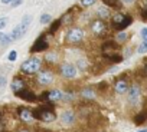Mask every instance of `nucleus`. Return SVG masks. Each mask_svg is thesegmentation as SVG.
<instances>
[{
    "label": "nucleus",
    "mask_w": 147,
    "mask_h": 132,
    "mask_svg": "<svg viewBox=\"0 0 147 132\" xmlns=\"http://www.w3.org/2000/svg\"><path fill=\"white\" fill-rule=\"evenodd\" d=\"M51 20H52L51 15H42L40 16V23L42 25H48V23H51Z\"/></svg>",
    "instance_id": "nucleus-27"
},
{
    "label": "nucleus",
    "mask_w": 147,
    "mask_h": 132,
    "mask_svg": "<svg viewBox=\"0 0 147 132\" xmlns=\"http://www.w3.org/2000/svg\"><path fill=\"white\" fill-rule=\"evenodd\" d=\"M12 42V37L5 35V33H0V45H3V46H7L9 43Z\"/></svg>",
    "instance_id": "nucleus-24"
},
{
    "label": "nucleus",
    "mask_w": 147,
    "mask_h": 132,
    "mask_svg": "<svg viewBox=\"0 0 147 132\" xmlns=\"http://www.w3.org/2000/svg\"><path fill=\"white\" fill-rule=\"evenodd\" d=\"M102 57L104 59H107L110 63H120L121 60H123V56L120 55V53H117V52H113V53H102Z\"/></svg>",
    "instance_id": "nucleus-16"
},
{
    "label": "nucleus",
    "mask_w": 147,
    "mask_h": 132,
    "mask_svg": "<svg viewBox=\"0 0 147 132\" xmlns=\"http://www.w3.org/2000/svg\"><path fill=\"white\" fill-rule=\"evenodd\" d=\"M52 108H53L52 103H51V102H46L43 106L36 108V109L32 111V112H33V118L38 119V121L46 122V123L53 122V121L56 119V115H55V112L52 111Z\"/></svg>",
    "instance_id": "nucleus-1"
},
{
    "label": "nucleus",
    "mask_w": 147,
    "mask_h": 132,
    "mask_svg": "<svg viewBox=\"0 0 147 132\" xmlns=\"http://www.w3.org/2000/svg\"><path fill=\"white\" fill-rule=\"evenodd\" d=\"M128 89H130V86H128V82H127L125 78H120V79H117V82L114 83V91H115L118 95H123V93L128 92Z\"/></svg>",
    "instance_id": "nucleus-9"
},
{
    "label": "nucleus",
    "mask_w": 147,
    "mask_h": 132,
    "mask_svg": "<svg viewBox=\"0 0 147 132\" xmlns=\"http://www.w3.org/2000/svg\"><path fill=\"white\" fill-rule=\"evenodd\" d=\"M61 122H62L63 125H72L74 122H75V112L71 111V109L65 111V112L61 115Z\"/></svg>",
    "instance_id": "nucleus-13"
},
{
    "label": "nucleus",
    "mask_w": 147,
    "mask_h": 132,
    "mask_svg": "<svg viewBox=\"0 0 147 132\" xmlns=\"http://www.w3.org/2000/svg\"><path fill=\"white\" fill-rule=\"evenodd\" d=\"M18 113H19V118L23 121V122H32L35 118H33V112L30 111V109H28V108H19L18 109Z\"/></svg>",
    "instance_id": "nucleus-12"
},
{
    "label": "nucleus",
    "mask_w": 147,
    "mask_h": 132,
    "mask_svg": "<svg viewBox=\"0 0 147 132\" xmlns=\"http://www.w3.org/2000/svg\"><path fill=\"white\" fill-rule=\"evenodd\" d=\"M29 23H30V17H29V16H26V17L23 19V22H22L20 25H18V26L13 29V32H12L10 37H12L13 40L20 39V37L25 35V32H26V29H28V25H29Z\"/></svg>",
    "instance_id": "nucleus-3"
},
{
    "label": "nucleus",
    "mask_w": 147,
    "mask_h": 132,
    "mask_svg": "<svg viewBox=\"0 0 147 132\" xmlns=\"http://www.w3.org/2000/svg\"><path fill=\"white\" fill-rule=\"evenodd\" d=\"M40 66H42V60L39 57H30V59H28L26 62L22 63L20 71L26 75H33L40 69Z\"/></svg>",
    "instance_id": "nucleus-2"
},
{
    "label": "nucleus",
    "mask_w": 147,
    "mask_h": 132,
    "mask_svg": "<svg viewBox=\"0 0 147 132\" xmlns=\"http://www.w3.org/2000/svg\"><path fill=\"white\" fill-rule=\"evenodd\" d=\"M48 47H49V43H48V40H46V36H45V35H42V36H39V37L36 39V42H35V43H33V46L30 47V52H32V53L45 52Z\"/></svg>",
    "instance_id": "nucleus-5"
},
{
    "label": "nucleus",
    "mask_w": 147,
    "mask_h": 132,
    "mask_svg": "<svg viewBox=\"0 0 147 132\" xmlns=\"http://www.w3.org/2000/svg\"><path fill=\"white\" fill-rule=\"evenodd\" d=\"M78 68L81 71H85L87 69V62L85 60H78Z\"/></svg>",
    "instance_id": "nucleus-30"
},
{
    "label": "nucleus",
    "mask_w": 147,
    "mask_h": 132,
    "mask_svg": "<svg viewBox=\"0 0 147 132\" xmlns=\"http://www.w3.org/2000/svg\"><path fill=\"white\" fill-rule=\"evenodd\" d=\"M19 132H30V131H28V129H20Z\"/></svg>",
    "instance_id": "nucleus-43"
},
{
    "label": "nucleus",
    "mask_w": 147,
    "mask_h": 132,
    "mask_svg": "<svg viewBox=\"0 0 147 132\" xmlns=\"http://www.w3.org/2000/svg\"><path fill=\"white\" fill-rule=\"evenodd\" d=\"M45 60L49 62V63H55V62L58 60V55H56L55 52H51V53H48V55L45 56Z\"/></svg>",
    "instance_id": "nucleus-25"
},
{
    "label": "nucleus",
    "mask_w": 147,
    "mask_h": 132,
    "mask_svg": "<svg viewBox=\"0 0 147 132\" xmlns=\"http://www.w3.org/2000/svg\"><path fill=\"white\" fill-rule=\"evenodd\" d=\"M81 96L84 98V99H94V96H95V92H94V89L92 88H84L82 91H81Z\"/></svg>",
    "instance_id": "nucleus-21"
},
{
    "label": "nucleus",
    "mask_w": 147,
    "mask_h": 132,
    "mask_svg": "<svg viewBox=\"0 0 147 132\" xmlns=\"http://www.w3.org/2000/svg\"><path fill=\"white\" fill-rule=\"evenodd\" d=\"M62 96H63V93H62L59 89L48 91V102H56V101H61Z\"/></svg>",
    "instance_id": "nucleus-17"
},
{
    "label": "nucleus",
    "mask_w": 147,
    "mask_h": 132,
    "mask_svg": "<svg viewBox=\"0 0 147 132\" xmlns=\"http://www.w3.org/2000/svg\"><path fill=\"white\" fill-rule=\"evenodd\" d=\"M138 132H147V128H146V129H140Z\"/></svg>",
    "instance_id": "nucleus-44"
},
{
    "label": "nucleus",
    "mask_w": 147,
    "mask_h": 132,
    "mask_svg": "<svg viewBox=\"0 0 147 132\" xmlns=\"http://www.w3.org/2000/svg\"><path fill=\"white\" fill-rule=\"evenodd\" d=\"M140 75H141V78H147V65H144V68L140 72Z\"/></svg>",
    "instance_id": "nucleus-35"
},
{
    "label": "nucleus",
    "mask_w": 147,
    "mask_h": 132,
    "mask_svg": "<svg viewBox=\"0 0 147 132\" xmlns=\"http://www.w3.org/2000/svg\"><path fill=\"white\" fill-rule=\"evenodd\" d=\"M23 89H26V83H25V81H23L22 78H15L13 82H12V91H13L15 93H18V92L23 91Z\"/></svg>",
    "instance_id": "nucleus-15"
},
{
    "label": "nucleus",
    "mask_w": 147,
    "mask_h": 132,
    "mask_svg": "<svg viewBox=\"0 0 147 132\" xmlns=\"http://www.w3.org/2000/svg\"><path fill=\"white\" fill-rule=\"evenodd\" d=\"M146 121H147V108H144L140 113H137L134 116V123L136 125H143Z\"/></svg>",
    "instance_id": "nucleus-18"
},
{
    "label": "nucleus",
    "mask_w": 147,
    "mask_h": 132,
    "mask_svg": "<svg viewBox=\"0 0 147 132\" xmlns=\"http://www.w3.org/2000/svg\"><path fill=\"white\" fill-rule=\"evenodd\" d=\"M102 2L107 5V6H115V3H117V0H102Z\"/></svg>",
    "instance_id": "nucleus-33"
},
{
    "label": "nucleus",
    "mask_w": 147,
    "mask_h": 132,
    "mask_svg": "<svg viewBox=\"0 0 147 132\" xmlns=\"http://www.w3.org/2000/svg\"><path fill=\"white\" fill-rule=\"evenodd\" d=\"M117 50H118V45L114 43L113 40H107L101 46V52L102 53H113V52H117Z\"/></svg>",
    "instance_id": "nucleus-14"
},
{
    "label": "nucleus",
    "mask_w": 147,
    "mask_h": 132,
    "mask_svg": "<svg viewBox=\"0 0 147 132\" xmlns=\"http://www.w3.org/2000/svg\"><path fill=\"white\" fill-rule=\"evenodd\" d=\"M61 25H62V19H58V20L52 22V25H51V27H49V33H51V35H53V33L61 27Z\"/></svg>",
    "instance_id": "nucleus-23"
},
{
    "label": "nucleus",
    "mask_w": 147,
    "mask_h": 132,
    "mask_svg": "<svg viewBox=\"0 0 147 132\" xmlns=\"http://www.w3.org/2000/svg\"><path fill=\"white\" fill-rule=\"evenodd\" d=\"M16 96H19L20 99H23V101H26V102H36V101H38V96H36L32 91H29V89H23V91L18 92Z\"/></svg>",
    "instance_id": "nucleus-11"
},
{
    "label": "nucleus",
    "mask_w": 147,
    "mask_h": 132,
    "mask_svg": "<svg viewBox=\"0 0 147 132\" xmlns=\"http://www.w3.org/2000/svg\"><path fill=\"white\" fill-rule=\"evenodd\" d=\"M13 0H2V3H5V5H7V3H12Z\"/></svg>",
    "instance_id": "nucleus-42"
},
{
    "label": "nucleus",
    "mask_w": 147,
    "mask_h": 132,
    "mask_svg": "<svg viewBox=\"0 0 147 132\" xmlns=\"http://www.w3.org/2000/svg\"><path fill=\"white\" fill-rule=\"evenodd\" d=\"M61 75L66 79H74L77 76V68L72 63H63L61 66Z\"/></svg>",
    "instance_id": "nucleus-7"
},
{
    "label": "nucleus",
    "mask_w": 147,
    "mask_h": 132,
    "mask_svg": "<svg viewBox=\"0 0 147 132\" xmlns=\"http://www.w3.org/2000/svg\"><path fill=\"white\" fill-rule=\"evenodd\" d=\"M95 3V0H81V5L84 6V7H90V6H92Z\"/></svg>",
    "instance_id": "nucleus-28"
},
{
    "label": "nucleus",
    "mask_w": 147,
    "mask_h": 132,
    "mask_svg": "<svg viewBox=\"0 0 147 132\" xmlns=\"http://www.w3.org/2000/svg\"><path fill=\"white\" fill-rule=\"evenodd\" d=\"M19 5H22V0H13V2H12V6H13V7H16V6H19Z\"/></svg>",
    "instance_id": "nucleus-39"
},
{
    "label": "nucleus",
    "mask_w": 147,
    "mask_h": 132,
    "mask_svg": "<svg viewBox=\"0 0 147 132\" xmlns=\"http://www.w3.org/2000/svg\"><path fill=\"white\" fill-rule=\"evenodd\" d=\"M141 19H143L144 22H147V9H143V10H141Z\"/></svg>",
    "instance_id": "nucleus-36"
},
{
    "label": "nucleus",
    "mask_w": 147,
    "mask_h": 132,
    "mask_svg": "<svg viewBox=\"0 0 147 132\" xmlns=\"http://www.w3.org/2000/svg\"><path fill=\"white\" fill-rule=\"evenodd\" d=\"M91 30H92L94 35L101 36V35H104L107 32V25H105V22L102 19H97V20H94L91 23Z\"/></svg>",
    "instance_id": "nucleus-8"
},
{
    "label": "nucleus",
    "mask_w": 147,
    "mask_h": 132,
    "mask_svg": "<svg viewBox=\"0 0 147 132\" xmlns=\"http://www.w3.org/2000/svg\"><path fill=\"white\" fill-rule=\"evenodd\" d=\"M82 39H84V30L82 29H80V27H74V29H71L68 33H66V40L69 42V43H80V42H82Z\"/></svg>",
    "instance_id": "nucleus-4"
},
{
    "label": "nucleus",
    "mask_w": 147,
    "mask_h": 132,
    "mask_svg": "<svg viewBox=\"0 0 147 132\" xmlns=\"http://www.w3.org/2000/svg\"><path fill=\"white\" fill-rule=\"evenodd\" d=\"M98 16H100V19H108L110 17V10H108V7H100L98 9Z\"/></svg>",
    "instance_id": "nucleus-22"
},
{
    "label": "nucleus",
    "mask_w": 147,
    "mask_h": 132,
    "mask_svg": "<svg viewBox=\"0 0 147 132\" xmlns=\"http://www.w3.org/2000/svg\"><path fill=\"white\" fill-rule=\"evenodd\" d=\"M127 37H128V35L123 30V32H118V35H117V42L118 43H123V42H125L127 40Z\"/></svg>",
    "instance_id": "nucleus-26"
},
{
    "label": "nucleus",
    "mask_w": 147,
    "mask_h": 132,
    "mask_svg": "<svg viewBox=\"0 0 147 132\" xmlns=\"http://www.w3.org/2000/svg\"><path fill=\"white\" fill-rule=\"evenodd\" d=\"M125 19V15H123V13H117V15H114L113 16V19H111V23H113V27L114 29H117L121 23H123V20Z\"/></svg>",
    "instance_id": "nucleus-19"
},
{
    "label": "nucleus",
    "mask_w": 147,
    "mask_h": 132,
    "mask_svg": "<svg viewBox=\"0 0 147 132\" xmlns=\"http://www.w3.org/2000/svg\"><path fill=\"white\" fill-rule=\"evenodd\" d=\"M131 23H133V17H131L130 15H125V19L123 20V23H121V25H120V26H118L115 30H118V32H123V30H125V29H127V27H128Z\"/></svg>",
    "instance_id": "nucleus-20"
},
{
    "label": "nucleus",
    "mask_w": 147,
    "mask_h": 132,
    "mask_svg": "<svg viewBox=\"0 0 147 132\" xmlns=\"http://www.w3.org/2000/svg\"><path fill=\"white\" fill-rule=\"evenodd\" d=\"M105 88H107V82H100V83H98V89H100V91H102V89H105Z\"/></svg>",
    "instance_id": "nucleus-38"
},
{
    "label": "nucleus",
    "mask_w": 147,
    "mask_h": 132,
    "mask_svg": "<svg viewBox=\"0 0 147 132\" xmlns=\"http://www.w3.org/2000/svg\"><path fill=\"white\" fill-rule=\"evenodd\" d=\"M5 85H6V78L0 76V86H5Z\"/></svg>",
    "instance_id": "nucleus-40"
},
{
    "label": "nucleus",
    "mask_w": 147,
    "mask_h": 132,
    "mask_svg": "<svg viewBox=\"0 0 147 132\" xmlns=\"http://www.w3.org/2000/svg\"><path fill=\"white\" fill-rule=\"evenodd\" d=\"M141 37H143V43L147 45V29H143L141 30Z\"/></svg>",
    "instance_id": "nucleus-32"
},
{
    "label": "nucleus",
    "mask_w": 147,
    "mask_h": 132,
    "mask_svg": "<svg viewBox=\"0 0 147 132\" xmlns=\"http://www.w3.org/2000/svg\"><path fill=\"white\" fill-rule=\"evenodd\" d=\"M5 131V122L2 119V113H0V132H3Z\"/></svg>",
    "instance_id": "nucleus-37"
},
{
    "label": "nucleus",
    "mask_w": 147,
    "mask_h": 132,
    "mask_svg": "<svg viewBox=\"0 0 147 132\" xmlns=\"http://www.w3.org/2000/svg\"><path fill=\"white\" fill-rule=\"evenodd\" d=\"M121 2H123L124 5H130V3H134L136 0H121Z\"/></svg>",
    "instance_id": "nucleus-41"
},
{
    "label": "nucleus",
    "mask_w": 147,
    "mask_h": 132,
    "mask_svg": "<svg viewBox=\"0 0 147 132\" xmlns=\"http://www.w3.org/2000/svg\"><path fill=\"white\" fill-rule=\"evenodd\" d=\"M138 99H140V86L137 83H134L130 86V89L127 92V102L130 105H136L138 102Z\"/></svg>",
    "instance_id": "nucleus-6"
},
{
    "label": "nucleus",
    "mask_w": 147,
    "mask_h": 132,
    "mask_svg": "<svg viewBox=\"0 0 147 132\" xmlns=\"http://www.w3.org/2000/svg\"><path fill=\"white\" fill-rule=\"evenodd\" d=\"M16 57H18V52H16V50H12V52L9 53V60H10V62H15Z\"/></svg>",
    "instance_id": "nucleus-29"
},
{
    "label": "nucleus",
    "mask_w": 147,
    "mask_h": 132,
    "mask_svg": "<svg viewBox=\"0 0 147 132\" xmlns=\"http://www.w3.org/2000/svg\"><path fill=\"white\" fill-rule=\"evenodd\" d=\"M38 82H39L40 85H43V86L52 83V82H53V73H52L51 71H42V72L38 75Z\"/></svg>",
    "instance_id": "nucleus-10"
},
{
    "label": "nucleus",
    "mask_w": 147,
    "mask_h": 132,
    "mask_svg": "<svg viewBox=\"0 0 147 132\" xmlns=\"http://www.w3.org/2000/svg\"><path fill=\"white\" fill-rule=\"evenodd\" d=\"M137 52H138V53H144V52H147V45L141 43V45L137 47Z\"/></svg>",
    "instance_id": "nucleus-31"
},
{
    "label": "nucleus",
    "mask_w": 147,
    "mask_h": 132,
    "mask_svg": "<svg viewBox=\"0 0 147 132\" xmlns=\"http://www.w3.org/2000/svg\"><path fill=\"white\" fill-rule=\"evenodd\" d=\"M7 25V19L6 17H3V19H0V30H2L5 26Z\"/></svg>",
    "instance_id": "nucleus-34"
}]
</instances>
